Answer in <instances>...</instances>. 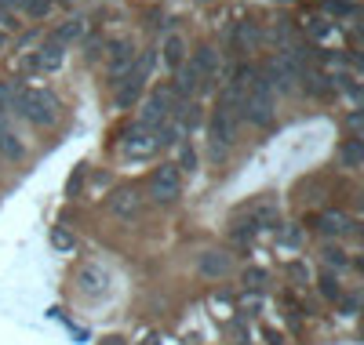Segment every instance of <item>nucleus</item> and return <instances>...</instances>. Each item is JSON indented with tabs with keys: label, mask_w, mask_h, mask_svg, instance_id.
<instances>
[{
	"label": "nucleus",
	"mask_w": 364,
	"mask_h": 345,
	"mask_svg": "<svg viewBox=\"0 0 364 345\" xmlns=\"http://www.w3.org/2000/svg\"><path fill=\"white\" fill-rule=\"evenodd\" d=\"M109 214L124 218V222H132V218L142 214V190H135V185H120V190L109 197Z\"/></svg>",
	"instance_id": "nucleus-4"
},
{
	"label": "nucleus",
	"mask_w": 364,
	"mask_h": 345,
	"mask_svg": "<svg viewBox=\"0 0 364 345\" xmlns=\"http://www.w3.org/2000/svg\"><path fill=\"white\" fill-rule=\"evenodd\" d=\"M328 8L336 11V15H350V11H353V4H350V0H328Z\"/></svg>",
	"instance_id": "nucleus-26"
},
{
	"label": "nucleus",
	"mask_w": 364,
	"mask_h": 345,
	"mask_svg": "<svg viewBox=\"0 0 364 345\" xmlns=\"http://www.w3.org/2000/svg\"><path fill=\"white\" fill-rule=\"evenodd\" d=\"M124 149L132 153V156H149L157 149V142H154V131H146L142 124H135V128L128 131V142H124Z\"/></svg>",
	"instance_id": "nucleus-7"
},
{
	"label": "nucleus",
	"mask_w": 364,
	"mask_h": 345,
	"mask_svg": "<svg viewBox=\"0 0 364 345\" xmlns=\"http://www.w3.org/2000/svg\"><path fill=\"white\" fill-rule=\"evenodd\" d=\"M149 193H154L157 204L178 200V193H182V171H178L175 164H161V168L154 171V178H149Z\"/></svg>",
	"instance_id": "nucleus-2"
},
{
	"label": "nucleus",
	"mask_w": 364,
	"mask_h": 345,
	"mask_svg": "<svg viewBox=\"0 0 364 345\" xmlns=\"http://www.w3.org/2000/svg\"><path fill=\"white\" fill-rule=\"evenodd\" d=\"M343 309H346V317H353V312H357V298H346Z\"/></svg>",
	"instance_id": "nucleus-29"
},
{
	"label": "nucleus",
	"mask_w": 364,
	"mask_h": 345,
	"mask_svg": "<svg viewBox=\"0 0 364 345\" xmlns=\"http://www.w3.org/2000/svg\"><path fill=\"white\" fill-rule=\"evenodd\" d=\"M360 156H364V146H360L357 135H350V138L339 146V160H343V168H357V164H360Z\"/></svg>",
	"instance_id": "nucleus-12"
},
{
	"label": "nucleus",
	"mask_w": 364,
	"mask_h": 345,
	"mask_svg": "<svg viewBox=\"0 0 364 345\" xmlns=\"http://www.w3.org/2000/svg\"><path fill=\"white\" fill-rule=\"evenodd\" d=\"M200 273L204 276H226L230 273V255H223V251H204L200 255Z\"/></svg>",
	"instance_id": "nucleus-9"
},
{
	"label": "nucleus",
	"mask_w": 364,
	"mask_h": 345,
	"mask_svg": "<svg viewBox=\"0 0 364 345\" xmlns=\"http://www.w3.org/2000/svg\"><path fill=\"white\" fill-rule=\"evenodd\" d=\"M109 84H117L120 80V73H124V70H132V62H135V44L128 40V37H120V40H113L109 44Z\"/></svg>",
	"instance_id": "nucleus-5"
},
{
	"label": "nucleus",
	"mask_w": 364,
	"mask_h": 345,
	"mask_svg": "<svg viewBox=\"0 0 364 345\" xmlns=\"http://www.w3.org/2000/svg\"><path fill=\"white\" fill-rule=\"evenodd\" d=\"M178 171H197V153H193V146H182V153H178V164H175Z\"/></svg>",
	"instance_id": "nucleus-21"
},
{
	"label": "nucleus",
	"mask_w": 364,
	"mask_h": 345,
	"mask_svg": "<svg viewBox=\"0 0 364 345\" xmlns=\"http://www.w3.org/2000/svg\"><path fill=\"white\" fill-rule=\"evenodd\" d=\"M11 106L29 124H37V128H51V124L58 120V99L51 95V91H44V87H22L18 84L15 95H11Z\"/></svg>",
	"instance_id": "nucleus-1"
},
{
	"label": "nucleus",
	"mask_w": 364,
	"mask_h": 345,
	"mask_svg": "<svg viewBox=\"0 0 364 345\" xmlns=\"http://www.w3.org/2000/svg\"><path fill=\"white\" fill-rule=\"evenodd\" d=\"M0 156H4V160H22V156H26V146L18 142V135L11 128L0 131Z\"/></svg>",
	"instance_id": "nucleus-11"
},
{
	"label": "nucleus",
	"mask_w": 364,
	"mask_h": 345,
	"mask_svg": "<svg viewBox=\"0 0 364 345\" xmlns=\"http://www.w3.org/2000/svg\"><path fill=\"white\" fill-rule=\"evenodd\" d=\"M317 229H321V233H336V236H343V233L353 229V222H350L346 214H339V211H328V214L317 218Z\"/></svg>",
	"instance_id": "nucleus-10"
},
{
	"label": "nucleus",
	"mask_w": 364,
	"mask_h": 345,
	"mask_svg": "<svg viewBox=\"0 0 364 345\" xmlns=\"http://www.w3.org/2000/svg\"><path fill=\"white\" fill-rule=\"evenodd\" d=\"M193 66H197V73L204 77V80H211L219 73V58H215V48L211 44H200L197 48V55H193Z\"/></svg>",
	"instance_id": "nucleus-8"
},
{
	"label": "nucleus",
	"mask_w": 364,
	"mask_h": 345,
	"mask_svg": "<svg viewBox=\"0 0 364 345\" xmlns=\"http://www.w3.org/2000/svg\"><path fill=\"white\" fill-rule=\"evenodd\" d=\"M0 48H4V29H0Z\"/></svg>",
	"instance_id": "nucleus-31"
},
{
	"label": "nucleus",
	"mask_w": 364,
	"mask_h": 345,
	"mask_svg": "<svg viewBox=\"0 0 364 345\" xmlns=\"http://www.w3.org/2000/svg\"><path fill=\"white\" fill-rule=\"evenodd\" d=\"M106 273L99 269V265H84L80 273H77V288H80V295H87V298H99V295H106Z\"/></svg>",
	"instance_id": "nucleus-6"
},
{
	"label": "nucleus",
	"mask_w": 364,
	"mask_h": 345,
	"mask_svg": "<svg viewBox=\"0 0 364 345\" xmlns=\"http://www.w3.org/2000/svg\"><path fill=\"white\" fill-rule=\"evenodd\" d=\"M58 66H63V48H58V44H48L41 55H37V70H58Z\"/></svg>",
	"instance_id": "nucleus-16"
},
{
	"label": "nucleus",
	"mask_w": 364,
	"mask_h": 345,
	"mask_svg": "<svg viewBox=\"0 0 364 345\" xmlns=\"http://www.w3.org/2000/svg\"><path fill=\"white\" fill-rule=\"evenodd\" d=\"M51 243H55L58 251H73V247H77V240H73L66 229H55V233H51Z\"/></svg>",
	"instance_id": "nucleus-22"
},
{
	"label": "nucleus",
	"mask_w": 364,
	"mask_h": 345,
	"mask_svg": "<svg viewBox=\"0 0 364 345\" xmlns=\"http://www.w3.org/2000/svg\"><path fill=\"white\" fill-rule=\"evenodd\" d=\"M161 51H164V62H168V66H171V70H178V66H182V55H186V44H182V37H175V33H171V37L164 40V48H161Z\"/></svg>",
	"instance_id": "nucleus-13"
},
{
	"label": "nucleus",
	"mask_w": 364,
	"mask_h": 345,
	"mask_svg": "<svg viewBox=\"0 0 364 345\" xmlns=\"http://www.w3.org/2000/svg\"><path fill=\"white\" fill-rule=\"evenodd\" d=\"M310 91V95H317V99H324V95H331L336 91V80H328V77H310V84H302Z\"/></svg>",
	"instance_id": "nucleus-19"
},
{
	"label": "nucleus",
	"mask_w": 364,
	"mask_h": 345,
	"mask_svg": "<svg viewBox=\"0 0 364 345\" xmlns=\"http://www.w3.org/2000/svg\"><path fill=\"white\" fill-rule=\"evenodd\" d=\"M99 345H124V338H117V334H109V338H102Z\"/></svg>",
	"instance_id": "nucleus-30"
},
{
	"label": "nucleus",
	"mask_w": 364,
	"mask_h": 345,
	"mask_svg": "<svg viewBox=\"0 0 364 345\" xmlns=\"http://www.w3.org/2000/svg\"><path fill=\"white\" fill-rule=\"evenodd\" d=\"M321 262H324V265H336V269H346V265H350L346 251H343L339 243H324V247H321Z\"/></svg>",
	"instance_id": "nucleus-15"
},
{
	"label": "nucleus",
	"mask_w": 364,
	"mask_h": 345,
	"mask_svg": "<svg viewBox=\"0 0 364 345\" xmlns=\"http://www.w3.org/2000/svg\"><path fill=\"white\" fill-rule=\"evenodd\" d=\"M208 135H211V156H215V160H226V149L237 142V116H226V113L215 109Z\"/></svg>",
	"instance_id": "nucleus-3"
},
{
	"label": "nucleus",
	"mask_w": 364,
	"mask_h": 345,
	"mask_svg": "<svg viewBox=\"0 0 364 345\" xmlns=\"http://www.w3.org/2000/svg\"><path fill=\"white\" fill-rule=\"evenodd\" d=\"M288 276H295V280H306L310 273H306V265H302V262H291V265H288Z\"/></svg>",
	"instance_id": "nucleus-27"
},
{
	"label": "nucleus",
	"mask_w": 364,
	"mask_h": 345,
	"mask_svg": "<svg viewBox=\"0 0 364 345\" xmlns=\"http://www.w3.org/2000/svg\"><path fill=\"white\" fill-rule=\"evenodd\" d=\"M317 284H321V295H324V298H331V302H339V298H343V284H339V276H336V273H324Z\"/></svg>",
	"instance_id": "nucleus-18"
},
{
	"label": "nucleus",
	"mask_w": 364,
	"mask_h": 345,
	"mask_svg": "<svg viewBox=\"0 0 364 345\" xmlns=\"http://www.w3.org/2000/svg\"><path fill=\"white\" fill-rule=\"evenodd\" d=\"M299 240H302V233H299L295 226H284V229H281V243H288V247H295Z\"/></svg>",
	"instance_id": "nucleus-24"
},
{
	"label": "nucleus",
	"mask_w": 364,
	"mask_h": 345,
	"mask_svg": "<svg viewBox=\"0 0 364 345\" xmlns=\"http://www.w3.org/2000/svg\"><path fill=\"white\" fill-rule=\"evenodd\" d=\"M310 29H314V33H317V37H324V33H328V26H324L321 18H314V26H310Z\"/></svg>",
	"instance_id": "nucleus-28"
},
{
	"label": "nucleus",
	"mask_w": 364,
	"mask_h": 345,
	"mask_svg": "<svg viewBox=\"0 0 364 345\" xmlns=\"http://www.w3.org/2000/svg\"><path fill=\"white\" fill-rule=\"evenodd\" d=\"M139 91H142V84H135V80H124L117 87V106L120 109H128V106H135V99H139Z\"/></svg>",
	"instance_id": "nucleus-17"
},
{
	"label": "nucleus",
	"mask_w": 364,
	"mask_h": 345,
	"mask_svg": "<svg viewBox=\"0 0 364 345\" xmlns=\"http://www.w3.org/2000/svg\"><path fill=\"white\" fill-rule=\"evenodd\" d=\"M84 175H87V168L80 164V168L73 171V178H70V185H66V193H70V197H77V193L84 190Z\"/></svg>",
	"instance_id": "nucleus-23"
},
{
	"label": "nucleus",
	"mask_w": 364,
	"mask_h": 345,
	"mask_svg": "<svg viewBox=\"0 0 364 345\" xmlns=\"http://www.w3.org/2000/svg\"><path fill=\"white\" fill-rule=\"evenodd\" d=\"M18 8H22L26 15H33V18H44V15L51 11V0H18Z\"/></svg>",
	"instance_id": "nucleus-20"
},
{
	"label": "nucleus",
	"mask_w": 364,
	"mask_h": 345,
	"mask_svg": "<svg viewBox=\"0 0 364 345\" xmlns=\"http://www.w3.org/2000/svg\"><path fill=\"white\" fill-rule=\"evenodd\" d=\"M262 280H266L262 269H248V273H245V284H248V288H262Z\"/></svg>",
	"instance_id": "nucleus-25"
},
{
	"label": "nucleus",
	"mask_w": 364,
	"mask_h": 345,
	"mask_svg": "<svg viewBox=\"0 0 364 345\" xmlns=\"http://www.w3.org/2000/svg\"><path fill=\"white\" fill-rule=\"evenodd\" d=\"M84 33V18H70L66 26H58L55 29V37H51V44H58V48H63L66 40H77Z\"/></svg>",
	"instance_id": "nucleus-14"
}]
</instances>
